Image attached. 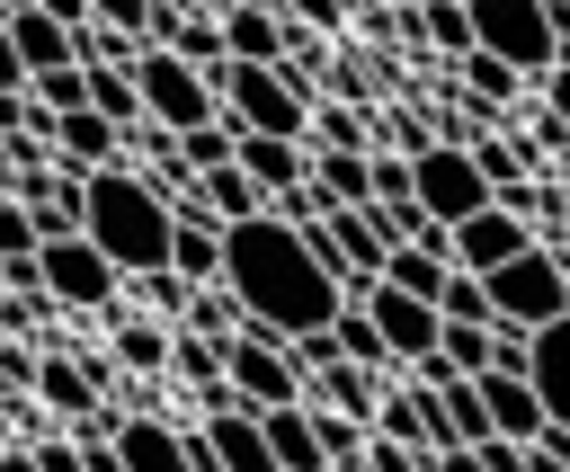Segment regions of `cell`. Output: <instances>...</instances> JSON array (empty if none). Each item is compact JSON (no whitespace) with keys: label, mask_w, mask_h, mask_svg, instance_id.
Here are the masks:
<instances>
[{"label":"cell","mask_w":570,"mask_h":472,"mask_svg":"<svg viewBox=\"0 0 570 472\" xmlns=\"http://www.w3.org/2000/svg\"><path fill=\"white\" fill-rule=\"evenodd\" d=\"M116 365L160 374V365H169V321H125V330H116Z\"/></svg>","instance_id":"cell-34"},{"label":"cell","mask_w":570,"mask_h":472,"mask_svg":"<svg viewBox=\"0 0 570 472\" xmlns=\"http://www.w3.org/2000/svg\"><path fill=\"white\" fill-rule=\"evenodd\" d=\"M89 107H98L116 134H134V125H142V89H134V62H107V71H89Z\"/></svg>","instance_id":"cell-30"},{"label":"cell","mask_w":570,"mask_h":472,"mask_svg":"<svg viewBox=\"0 0 570 472\" xmlns=\"http://www.w3.org/2000/svg\"><path fill=\"white\" fill-rule=\"evenodd\" d=\"M481 383V401H490V436H508V445H534L552 419H543V392L525 383V374H472Z\"/></svg>","instance_id":"cell-15"},{"label":"cell","mask_w":570,"mask_h":472,"mask_svg":"<svg viewBox=\"0 0 570 472\" xmlns=\"http://www.w3.org/2000/svg\"><path fill=\"white\" fill-rule=\"evenodd\" d=\"M401 36H419V45H436V53H472V9L463 0H428V9H410V18H392Z\"/></svg>","instance_id":"cell-25"},{"label":"cell","mask_w":570,"mask_h":472,"mask_svg":"<svg viewBox=\"0 0 570 472\" xmlns=\"http://www.w3.org/2000/svg\"><path fill=\"white\" fill-rule=\"evenodd\" d=\"M276 18H294V27H312V36H330V27L347 18V0H285Z\"/></svg>","instance_id":"cell-42"},{"label":"cell","mask_w":570,"mask_h":472,"mask_svg":"<svg viewBox=\"0 0 570 472\" xmlns=\"http://www.w3.org/2000/svg\"><path fill=\"white\" fill-rule=\"evenodd\" d=\"M107 445L125 454V472H196V445H187L178 427H160V419H142V410H125Z\"/></svg>","instance_id":"cell-14"},{"label":"cell","mask_w":570,"mask_h":472,"mask_svg":"<svg viewBox=\"0 0 570 472\" xmlns=\"http://www.w3.org/2000/svg\"><path fill=\"white\" fill-rule=\"evenodd\" d=\"M561 267H570V232H561Z\"/></svg>","instance_id":"cell-56"},{"label":"cell","mask_w":570,"mask_h":472,"mask_svg":"<svg viewBox=\"0 0 570 472\" xmlns=\"http://www.w3.org/2000/svg\"><path fill=\"white\" fill-rule=\"evenodd\" d=\"M36 401L62 410V419H80V410H98V383H89V365H71V356H36Z\"/></svg>","instance_id":"cell-29"},{"label":"cell","mask_w":570,"mask_h":472,"mask_svg":"<svg viewBox=\"0 0 570 472\" xmlns=\"http://www.w3.org/2000/svg\"><path fill=\"white\" fill-rule=\"evenodd\" d=\"M27 89V62H18V45H9V18H0V98H18Z\"/></svg>","instance_id":"cell-45"},{"label":"cell","mask_w":570,"mask_h":472,"mask_svg":"<svg viewBox=\"0 0 570 472\" xmlns=\"http://www.w3.org/2000/svg\"><path fill=\"white\" fill-rule=\"evenodd\" d=\"M258 436L276 454V472H330L321 454V427H312V401H285V410H258Z\"/></svg>","instance_id":"cell-18"},{"label":"cell","mask_w":570,"mask_h":472,"mask_svg":"<svg viewBox=\"0 0 570 472\" xmlns=\"http://www.w3.org/2000/svg\"><path fill=\"white\" fill-rule=\"evenodd\" d=\"M169 267L187 285H223V223H205L196 205H178V232H169Z\"/></svg>","instance_id":"cell-19"},{"label":"cell","mask_w":570,"mask_h":472,"mask_svg":"<svg viewBox=\"0 0 570 472\" xmlns=\"http://www.w3.org/2000/svg\"><path fill=\"white\" fill-rule=\"evenodd\" d=\"M178 330H187V338H214V347H232L249 321H240V303H232L223 285H187V303H178Z\"/></svg>","instance_id":"cell-26"},{"label":"cell","mask_w":570,"mask_h":472,"mask_svg":"<svg viewBox=\"0 0 570 472\" xmlns=\"http://www.w3.org/2000/svg\"><path fill=\"white\" fill-rule=\"evenodd\" d=\"M419 392H428V383H419ZM436 419H445L454 445H481V436H490V401H481V383H472V374H445V383H436Z\"/></svg>","instance_id":"cell-27"},{"label":"cell","mask_w":570,"mask_h":472,"mask_svg":"<svg viewBox=\"0 0 570 472\" xmlns=\"http://www.w3.org/2000/svg\"><path fill=\"white\" fill-rule=\"evenodd\" d=\"M436 356L454 374H490L499 365V321H436Z\"/></svg>","instance_id":"cell-28"},{"label":"cell","mask_w":570,"mask_h":472,"mask_svg":"<svg viewBox=\"0 0 570 472\" xmlns=\"http://www.w3.org/2000/svg\"><path fill=\"white\" fill-rule=\"evenodd\" d=\"M374 436H392V445H419V454H445L454 436H445V419H436V392H374Z\"/></svg>","instance_id":"cell-13"},{"label":"cell","mask_w":570,"mask_h":472,"mask_svg":"<svg viewBox=\"0 0 570 472\" xmlns=\"http://www.w3.org/2000/svg\"><path fill=\"white\" fill-rule=\"evenodd\" d=\"M18 9H36V0H0V18H18Z\"/></svg>","instance_id":"cell-54"},{"label":"cell","mask_w":570,"mask_h":472,"mask_svg":"<svg viewBox=\"0 0 570 472\" xmlns=\"http://www.w3.org/2000/svg\"><path fill=\"white\" fill-rule=\"evenodd\" d=\"M27 98H36L45 116H80V107H89V71H80V62H62V71H36V80H27Z\"/></svg>","instance_id":"cell-33"},{"label":"cell","mask_w":570,"mask_h":472,"mask_svg":"<svg viewBox=\"0 0 570 472\" xmlns=\"http://www.w3.org/2000/svg\"><path fill=\"white\" fill-rule=\"evenodd\" d=\"M330 330H338V356H347V365H365V374H383V365H392V347H383V330H374V312H365V303H347Z\"/></svg>","instance_id":"cell-31"},{"label":"cell","mask_w":570,"mask_h":472,"mask_svg":"<svg viewBox=\"0 0 570 472\" xmlns=\"http://www.w3.org/2000/svg\"><path fill=\"white\" fill-rule=\"evenodd\" d=\"M543 116H552V125H561V142H570V62L552 71V107H543Z\"/></svg>","instance_id":"cell-47"},{"label":"cell","mask_w":570,"mask_h":472,"mask_svg":"<svg viewBox=\"0 0 570 472\" xmlns=\"http://www.w3.org/2000/svg\"><path fill=\"white\" fill-rule=\"evenodd\" d=\"M445 240H454V267H463V276H490V267H508L517 249H534V223L508 214V205H481V214L454 223Z\"/></svg>","instance_id":"cell-11"},{"label":"cell","mask_w":570,"mask_h":472,"mask_svg":"<svg viewBox=\"0 0 570 472\" xmlns=\"http://www.w3.org/2000/svg\"><path fill=\"white\" fill-rule=\"evenodd\" d=\"M232 160L249 169V187H258L267 205H276L285 187H303V178H312V151H303V142H276V134H240V142H232Z\"/></svg>","instance_id":"cell-17"},{"label":"cell","mask_w":570,"mask_h":472,"mask_svg":"<svg viewBox=\"0 0 570 472\" xmlns=\"http://www.w3.org/2000/svg\"><path fill=\"white\" fill-rule=\"evenodd\" d=\"M365 312H374L392 365H428V356H436V303H419V294H401V285H374Z\"/></svg>","instance_id":"cell-12"},{"label":"cell","mask_w":570,"mask_h":472,"mask_svg":"<svg viewBox=\"0 0 570 472\" xmlns=\"http://www.w3.org/2000/svg\"><path fill=\"white\" fill-rule=\"evenodd\" d=\"M36 9H45V18H62V27H71V36H80V27H89V0H36Z\"/></svg>","instance_id":"cell-48"},{"label":"cell","mask_w":570,"mask_h":472,"mask_svg":"<svg viewBox=\"0 0 570 472\" xmlns=\"http://www.w3.org/2000/svg\"><path fill=\"white\" fill-rule=\"evenodd\" d=\"M9 427H18V401H0V445H9Z\"/></svg>","instance_id":"cell-52"},{"label":"cell","mask_w":570,"mask_h":472,"mask_svg":"<svg viewBox=\"0 0 570 472\" xmlns=\"http://www.w3.org/2000/svg\"><path fill=\"white\" fill-rule=\"evenodd\" d=\"M80 463H89V472H125V454H116V445H80Z\"/></svg>","instance_id":"cell-50"},{"label":"cell","mask_w":570,"mask_h":472,"mask_svg":"<svg viewBox=\"0 0 570 472\" xmlns=\"http://www.w3.org/2000/svg\"><path fill=\"white\" fill-rule=\"evenodd\" d=\"M436 454H419V445H392V436H365V463L356 472H428Z\"/></svg>","instance_id":"cell-40"},{"label":"cell","mask_w":570,"mask_h":472,"mask_svg":"<svg viewBox=\"0 0 570 472\" xmlns=\"http://www.w3.org/2000/svg\"><path fill=\"white\" fill-rule=\"evenodd\" d=\"M561 232H570V187H561Z\"/></svg>","instance_id":"cell-55"},{"label":"cell","mask_w":570,"mask_h":472,"mask_svg":"<svg viewBox=\"0 0 570 472\" xmlns=\"http://www.w3.org/2000/svg\"><path fill=\"white\" fill-rule=\"evenodd\" d=\"M214 98H223V116H232L240 134H276V142H303V134H312V107H303V89L285 80V62H223Z\"/></svg>","instance_id":"cell-4"},{"label":"cell","mask_w":570,"mask_h":472,"mask_svg":"<svg viewBox=\"0 0 570 472\" xmlns=\"http://www.w3.org/2000/svg\"><path fill=\"white\" fill-rule=\"evenodd\" d=\"M151 9H160V0H89V27H116V36H151Z\"/></svg>","instance_id":"cell-38"},{"label":"cell","mask_w":570,"mask_h":472,"mask_svg":"<svg viewBox=\"0 0 570 472\" xmlns=\"http://www.w3.org/2000/svg\"><path fill=\"white\" fill-rule=\"evenodd\" d=\"M472 9V45L499 53L508 71H561V36L543 0H463Z\"/></svg>","instance_id":"cell-6"},{"label":"cell","mask_w":570,"mask_h":472,"mask_svg":"<svg viewBox=\"0 0 570 472\" xmlns=\"http://www.w3.org/2000/svg\"><path fill=\"white\" fill-rule=\"evenodd\" d=\"M27 249H36V214L0 187V258H27Z\"/></svg>","instance_id":"cell-39"},{"label":"cell","mask_w":570,"mask_h":472,"mask_svg":"<svg viewBox=\"0 0 570 472\" xmlns=\"http://www.w3.org/2000/svg\"><path fill=\"white\" fill-rule=\"evenodd\" d=\"M410 196H419V214L428 223H472L481 205H490V178H481V160H472V142H428V151H410Z\"/></svg>","instance_id":"cell-7"},{"label":"cell","mask_w":570,"mask_h":472,"mask_svg":"<svg viewBox=\"0 0 570 472\" xmlns=\"http://www.w3.org/2000/svg\"><path fill=\"white\" fill-rule=\"evenodd\" d=\"M223 383H232L240 410H285V401H303L294 347H276V338H258V330H240V338L223 347Z\"/></svg>","instance_id":"cell-9"},{"label":"cell","mask_w":570,"mask_h":472,"mask_svg":"<svg viewBox=\"0 0 570 472\" xmlns=\"http://www.w3.org/2000/svg\"><path fill=\"white\" fill-rule=\"evenodd\" d=\"M481 285H490V321H508V330H552V321H570V267H561L552 240L517 249V258L490 267Z\"/></svg>","instance_id":"cell-3"},{"label":"cell","mask_w":570,"mask_h":472,"mask_svg":"<svg viewBox=\"0 0 570 472\" xmlns=\"http://www.w3.org/2000/svg\"><path fill=\"white\" fill-rule=\"evenodd\" d=\"M36 463H45V472H89V463H80V445H71V436H62V445H36Z\"/></svg>","instance_id":"cell-46"},{"label":"cell","mask_w":570,"mask_h":472,"mask_svg":"<svg viewBox=\"0 0 570 472\" xmlns=\"http://www.w3.org/2000/svg\"><path fill=\"white\" fill-rule=\"evenodd\" d=\"M410 196V151H374V196L365 205H401Z\"/></svg>","instance_id":"cell-41"},{"label":"cell","mask_w":570,"mask_h":472,"mask_svg":"<svg viewBox=\"0 0 570 472\" xmlns=\"http://www.w3.org/2000/svg\"><path fill=\"white\" fill-rule=\"evenodd\" d=\"M374 9H392V18H410V9H428V0H374Z\"/></svg>","instance_id":"cell-53"},{"label":"cell","mask_w":570,"mask_h":472,"mask_svg":"<svg viewBox=\"0 0 570 472\" xmlns=\"http://www.w3.org/2000/svg\"><path fill=\"white\" fill-rule=\"evenodd\" d=\"M36 276H45V303L53 312H107L116 303V267L89 249V232H71V240H36Z\"/></svg>","instance_id":"cell-8"},{"label":"cell","mask_w":570,"mask_h":472,"mask_svg":"<svg viewBox=\"0 0 570 472\" xmlns=\"http://www.w3.org/2000/svg\"><path fill=\"white\" fill-rule=\"evenodd\" d=\"M80 232H89V249L116 267V276H151V267H169V232H178V205H169V187L151 178V169H98L89 187H80Z\"/></svg>","instance_id":"cell-2"},{"label":"cell","mask_w":570,"mask_h":472,"mask_svg":"<svg viewBox=\"0 0 570 472\" xmlns=\"http://www.w3.org/2000/svg\"><path fill=\"white\" fill-rule=\"evenodd\" d=\"M312 196H321V214L365 205L374 196V151H312Z\"/></svg>","instance_id":"cell-21"},{"label":"cell","mask_w":570,"mask_h":472,"mask_svg":"<svg viewBox=\"0 0 570 472\" xmlns=\"http://www.w3.org/2000/svg\"><path fill=\"white\" fill-rule=\"evenodd\" d=\"M303 401H312V410L374 419V374H365V365H347V356H330V365H312V374H303Z\"/></svg>","instance_id":"cell-23"},{"label":"cell","mask_w":570,"mask_h":472,"mask_svg":"<svg viewBox=\"0 0 570 472\" xmlns=\"http://www.w3.org/2000/svg\"><path fill=\"white\" fill-rule=\"evenodd\" d=\"M187 205H196L205 223H249V214H267V196L249 187V169H240V160H223V169H205Z\"/></svg>","instance_id":"cell-22"},{"label":"cell","mask_w":570,"mask_h":472,"mask_svg":"<svg viewBox=\"0 0 570 472\" xmlns=\"http://www.w3.org/2000/svg\"><path fill=\"white\" fill-rule=\"evenodd\" d=\"M436 321H490V285L454 267V276H445V294H436Z\"/></svg>","instance_id":"cell-36"},{"label":"cell","mask_w":570,"mask_h":472,"mask_svg":"<svg viewBox=\"0 0 570 472\" xmlns=\"http://www.w3.org/2000/svg\"><path fill=\"white\" fill-rule=\"evenodd\" d=\"M525 383L543 392V419H552V427H570V321L534 330V365H525Z\"/></svg>","instance_id":"cell-20"},{"label":"cell","mask_w":570,"mask_h":472,"mask_svg":"<svg viewBox=\"0 0 570 472\" xmlns=\"http://www.w3.org/2000/svg\"><path fill=\"white\" fill-rule=\"evenodd\" d=\"M9 45H18L27 80H36V71H62V62H80V53H71V27H62V18H45V9H18V18H9Z\"/></svg>","instance_id":"cell-24"},{"label":"cell","mask_w":570,"mask_h":472,"mask_svg":"<svg viewBox=\"0 0 570 472\" xmlns=\"http://www.w3.org/2000/svg\"><path fill=\"white\" fill-rule=\"evenodd\" d=\"M517 80H525V71H508L499 53H481V45L463 53V89H472V107H481V116H490V107H508V98H517Z\"/></svg>","instance_id":"cell-32"},{"label":"cell","mask_w":570,"mask_h":472,"mask_svg":"<svg viewBox=\"0 0 570 472\" xmlns=\"http://www.w3.org/2000/svg\"><path fill=\"white\" fill-rule=\"evenodd\" d=\"M134 89H142V116H151V125H169V134H196V125H214V116H223L214 80H205L196 62H178L169 45H142V53H134Z\"/></svg>","instance_id":"cell-5"},{"label":"cell","mask_w":570,"mask_h":472,"mask_svg":"<svg viewBox=\"0 0 570 472\" xmlns=\"http://www.w3.org/2000/svg\"><path fill=\"white\" fill-rule=\"evenodd\" d=\"M472 160H481V178H490V196L525 178V151H517V142H499V134H481V142H472Z\"/></svg>","instance_id":"cell-37"},{"label":"cell","mask_w":570,"mask_h":472,"mask_svg":"<svg viewBox=\"0 0 570 472\" xmlns=\"http://www.w3.org/2000/svg\"><path fill=\"white\" fill-rule=\"evenodd\" d=\"M223 294L240 303V321L276 347H294L303 330H330L347 312V285L312 258V240L285 214H249L223 223Z\"/></svg>","instance_id":"cell-1"},{"label":"cell","mask_w":570,"mask_h":472,"mask_svg":"<svg viewBox=\"0 0 570 472\" xmlns=\"http://www.w3.org/2000/svg\"><path fill=\"white\" fill-rule=\"evenodd\" d=\"M312 151H365V116L356 107H312Z\"/></svg>","instance_id":"cell-35"},{"label":"cell","mask_w":570,"mask_h":472,"mask_svg":"<svg viewBox=\"0 0 570 472\" xmlns=\"http://www.w3.org/2000/svg\"><path fill=\"white\" fill-rule=\"evenodd\" d=\"M0 472H45V463H36V445H0Z\"/></svg>","instance_id":"cell-51"},{"label":"cell","mask_w":570,"mask_h":472,"mask_svg":"<svg viewBox=\"0 0 570 472\" xmlns=\"http://www.w3.org/2000/svg\"><path fill=\"white\" fill-rule=\"evenodd\" d=\"M187 445H196V472H276V454L258 436V410H205V427Z\"/></svg>","instance_id":"cell-10"},{"label":"cell","mask_w":570,"mask_h":472,"mask_svg":"<svg viewBox=\"0 0 570 472\" xmlns=\"http://www.w3.org/2000/svg\"><path fill=\"white\" fill-rule=\"evenodd\" d=\"M0 392H36V356L18 338H0Z\"/></svg>","instance_id":"cell-43"},{"label":"cell","mask_w":570,"mask_h":472,"mask_svg":"<svg viewBox=\"0 0 570 472\" xmlns=\"http://www.w3.org/2000/svg\"><path fill=\"white\" fill-rule=\"evenodd\" d=\"M330 356H338V330H303V338H294V365H303V374L330 365Z\"/></svg>","instance_id":"cell-44"},{"label":"cell","mask_w":570,"mask_h":472,"mask_svg":"<svg viewBox=\"0 0 570 472\" xmlns=\"http://www.w3.org/2000/svg\"><path fill=\"white\" fill-rule=\"evenodd\" d=\"M428 472H490V463H481V454H472V445H445V454H436V463H428Z\"/></svg>","instance_id":"cell-49"},{"label":"cell","mask_w":570,"mask_h":472,"mask_svg":"<svg viewBox=\"0 0 570 472\" xmlns=\"http://www.w3.org/2000/svg\"><path fill=\"white\" fill-rule=\"evenodd\" d=\"M116 151H125V134H116L98 107L62 116V134H53V169H71V178H98V169H116Z\"/></svg>","instance_id":"cell-16"}]
</instances>
